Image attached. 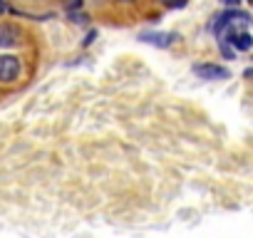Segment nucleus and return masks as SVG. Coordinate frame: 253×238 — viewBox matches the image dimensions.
I'll return each instance as SVG.
<instances>
[{
  "instance_id": "obj_1",
  "label": "nucleus",
  "mask_w": 253,
  "mask_h": 238,
  "mask_svg": "<svg viewBox=\"0 0 253 238\" xmlns=\"http://www.w3.org/2000/svg\"><path fill=\"white\" fill-rule=\"evenodd\" d=\"M20 72V62L13 55H0V82H13Z\"/></svg>"
},
{
  "instance_id": "obj_2",
  "label": "nucleus",
  "mask_w": 253,
  "mask_h": 238,
  "mask_svg": "<svg viewBox=\"0 0 253 238\" xmlns=\"http://www.w3.org/2000/svg\"><path fill=\"white\" fill-rule=\"evenodd\" d=\"M194 72L204 79H226L228 77V70L221 67V65H196Z\"/></svg>"
},
{
  "instance_id": "obj_3",
  "label": "nucleus",
  "mask_w": 253,
  "mask_h": 238,
  "mask_svg": "<svg viewBox=\"0 0 253 238\" xmlns=\"http://www.w3.org/2000/svg\"><path fill=\"white\" fill-rule=\"evenodd\" d=\"M139 40H144L149 45H157V47H169L176 40V35L174 33H142Z\"/></svg>"
},
{
  "instance_id": "obj_4",
  "label": "nucleus",
  "mask_w": 253,
  "mask_h": 238,
  "mask_svg": "<svg viewBox=\"0 0 253 238\" xmlns=\"http://www.w3.org/2000/svg\"><path fill=\"white\" fill-rule=\"evenodd\" d=\"M228 42H231L236 50H251V47H253V38H251L248 33H236V30H231V33H228Z\"/></svg>"
},
{
  "instance_id": "obj_5",
  "label": "nucleus",
  "mask_w": 253,
  "mask_h": 238,
  "mask_svg": "<svg viewBox=\"0 0 253 238\" xmlns=\"http://www.w3.org/2000/svg\"><path fill=\"white\" fill-rule=\"evenodd\" d=\"M18 42V30L10 25H0V47H10Z\"/></svg>"
},
{
  "instance_id": "obj_6",
  "label": "nucleus",
  "mask_w": 253,
  "mask_h": 238,
  "mask_svg": "<svg viewBox=\"0 0 253 238\" xmlns=\"http://www.w3.org/2000/svg\"><path fill=\"white\" fill-rule=\"evenodd\" d=\"M164 3H167L169 8H184V5L189 3V0H164Z\"/></svg>"
},
{
  "instance_id": "obj_7",
  "label": "nucleus",
  "mask_w": 253,
  "mask_h": 238,
  "mask_svg": "<svg viewBox=\"0 0 253 238\" xmlns=\"http://www.w3.org/2000/svg\"><path fill=\"white\" fill-rule=\"evenodd\" d=\"M82 5V0H72V3H70V10H75V8H80Z\"/></svg>"
},
{
  "instance_id": "obj_8",
  "label": "nucleus",
  "mask_w": 253,
  "mask_h": 238,
  "mask_svg": "<svg viewBox=\"0 0 253 238\" xmlns=\"http://www.w3.org/2000/svg\"><path fill=\"white\" fill-rule=\"evenodd\" d=\"M3 10H5V8H3V3H0V13H3Z\"/></svg>"
},
{
  "instance_id": "obj_9",
  "label": "nucleus",
  "mask_w": 253,
  "mask_h": 238,
  "mask_svg": "<svg viewBox=\"0 0 253 238\" xmlns=\"http://www.w3.org/2000/svg\"><path fill=\"white\" fill-rule=\"evenodd\" d=\"M122 3H132V0H122Z\"/></svg>"
},
{
  "instance_id": "obj_10",
  "label": "nucleus",
  "mask_w": 253,
  "mask_h": 238,
  "mask_svg": "<svg viewBox=\"0 0 253 238\" xmlns=\"http://www.w3.org/2000/svg\"><path fill=\"white\" fill-rule=\"evenodd\" d=\"M223 3H231V0H223Z\"/></svg>"
}]
</instances>
